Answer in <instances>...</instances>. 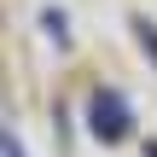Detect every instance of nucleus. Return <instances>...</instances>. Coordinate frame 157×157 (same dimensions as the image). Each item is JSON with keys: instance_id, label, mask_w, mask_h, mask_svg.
Masks as SVG:
<instances>
[{"instance_id": "f257e3e1", "label": "nucleus", "mask_w": 157, "mask_h": 157, "mask_svg": "<svg viewBox=\"0 0 157 157\" xmlns=\"http://www.w3.org/2000/svg\"><path fill=\"white\" fill-rule=\"evenodd\" d=\"M87 128H93L99 140H128V128H134L128 99H122L117 87H99V93H93V105H87Z\"/></svg>"}, {"instance_id": "f03ea898", "label": "nucleus", "mask_w": 157, "mask_h": 157, "mask_svg": "<svg viewBox=\"0 0 157 157\" xmlns=\"http://www.w3.org/2000/svg\"><path fill=\"white\" fill-rule=\"evenodd\" d=\"M134 29H140V47H146V52H151V58H157V23H146V17H140Z\"/></svg>"}, {"instance_id": "7ed1b4c3", "label": "nucleus", "mask_w": 157, "mask_h": 157, "mask_svg": "<svg viewBox=\"0 0 157 157\" xmlns=\"http://www.w3.org/2000/svg\"><path fill=\"white\" fill-rule=\"evenodd\" d=\"M0 151H6V157H23V146H17V140H12V134L0 128Z\"/></svg>"}, {"instance_id": "20e7f679", "label": "nucleus", "mask_w": 157, "mask_h": 157, "mask_svg": "<svg viewBox=\"0 0 157 157\" xmlns=\"http://www.w3.org/2000/svg\"><path fill=\"white\" fill-rule=\"evenodd\" d=\"M146 157H157V140H151V146H146Z\"/></svg>"}]
</instances>
